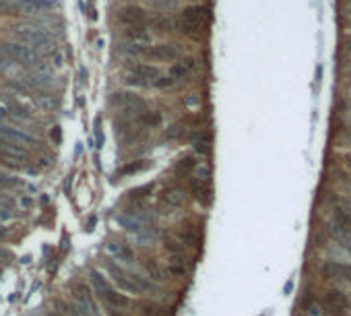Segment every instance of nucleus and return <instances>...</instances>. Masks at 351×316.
Segmentation results:
<instances>
[{
	"mask_svg": "<svg viewBox=\"0 0 351 316\" xmlns=\"http://www.w3.org/2000/svg\"><path fill=\"white\" fill-rule=\"evenodd\" d=\"M0 192H4V190H0Z\"/></svg>",
	"mask_w": 351,
	"mask_h": 316,
	"instance_id": "39",
	"label": "nucleus"
},
{
	"mask_svg": "<svg viewBox=\"0 0 351 316\" xmlns=\"http://www.w3.org/2000/svg\"><path fill=\"white\" fill-rule=\"evenodd\" d=\"M0 56L6 58L12 64L25 66V68H35V66L41 64V56H39V54L35 50H31V48L19 44V42L0 44Z\"/></svg>",
	"mask_w": 351,
	"mask_h": 316,
	"instance_id": "6",
	"label": "nucleus"
},
{
	"mask_svg": "<svg viewBox=\"0 0 351 316\" xmlns=\"http://www.w3.org/2000/svg\"><path fill=\"white\" fill-rule=\"evenodd\" d=\"M194 68H196L194 58H178V60L170 66V71H167V77L172 79L174 85L184 83V81L194 73Z\"/></svg>",
	"mask_w": 351,
	"mask_h": 316,
	"instance_id": "12",
	"label": "nucleus"
},
{
	"mask_svg": "<svg viewBox=\"0 0 351 316\" xmlns=\"http://www.w3.org/2000/svg\"><path fill=\"white\" fill-rule=\"evenodd\" d=\"M209 8L203 4H190L178 15L176 21V29H180V33H184L188 37H196L201 35V31L209 25Z\"/></svg>",
	"mask_w": 351,
	"mask_h": 316,
	"instance_id": "3",
	"label": "nucleus"
},
{
	"mask_svg": "<svg viewBox=\"0 0 351 316\" xmlns=\"http://www.w3.org/2000/svg\"><path fill=\"white\" fill-rule=\"evenodd\" d=\"M0 166L10 172H25V174L37 172L29 149L23 147H0Z\"/></svg>",
	"mask_w": 351,
	"mask_h": 316,
	"instance_id": "5",
	"label": "nucleus"
},
{
	"mask_svg": "<svg viewBox=\"0 0 351 316\" xmlns=\"http://www.w3.org/2000/svg\"><path fill=\"white\" fill-rule=\"evenodd\" d=\"M27 184L21 178H15L8 172H0V190H12V188H25Z\"/></svg>",
	"mask_w": 351,
	"mask_h": 316,
	"instance_id": "28",
	"label": "nucleus"
},
{
	"mask_svg": "<svg viewBox=\"0 0 351 316\" xmlns=\"http://www.w3.org/2000/svg\"><path fill=\"white\" fill-rule=\"evenodd\" d=\"M322 275L329 279H335V281H347L351 283V267L345 265V263H337V260H329L320 267Z\"/></svg>",
	"mask_w": 351,
	"mask_h": 316,
	"instance_id": "15",
	"label": "nucleus"
},
{
	"mask_svg": "<svg viewBox=\"0 0 351 316\" xmlns=\"http://www.w3.org/2000/svg\"><path fill=\"white\" fill-rule=\"evenodd\" d=\"M48 2L46 0H23L21 2V6H19V10L21 12H25V15H44V12L48 10Z\"/></svg>",
	"mask_w": 351,
	"mask_h": 316,
	"instance_id": "23",
	"label": "nucleus"
},
{
	"mask_svg": "<svg viewBox=\"0 0 351 316\" xmlns=\"http://www.w3.org/2000/svg\"><path fill=\"white\" fill-rule=\"evenodd\" d=\"M70 298H73L70 302L81 310L83 316H102L100 306H97V300H95V294L87 283H83V281L70 283Z\"/></svg>",
	"mask_w": 351,
	"mask_h": 316,
	"instance_id": "7",
	"label": "nucleus"
},
{
	"mask_svg": "<svg viewBox=\"0 0 351 316\" xmlns=\"http://www.w3.org/2000/svg\"><path fill=\"white\" fill-rule=\"evenodd\" d=\"M322 304H325L337 316H345L347 310H349V300H347V296L341 290H331L325 296V300H322Z\"/></svg>",
	"mask_w": 351,
	"mask_h": 316,
	"instance_id": "14",
	"label": "nucleus"
},
{
	"mask_svg": "<svg viewBox=\"0 0 351 316\" xmlns=\"http://www.w3.org/2000/svg\"><path fill=\"white\" fill-rule=\"evenodd\" d=\"M194 104H199V98H194V95L186 100V105H194Z\"/></svg>",
	"mask_w": 351,
	"mask_h": 316,
	"instance_id": "36",
	"label": "nucleus"
},
{
	"mask_svg": "<svg viewBox=\"0 0 351 316\" xmlns=\"http://www.w3.org/2000/svg\"><path fill=\"white\" fill-rule=\"evenodd\" d=\"M106 250H108V254L112 258L120 260V263H124V265H136V256L138 254L126 242H116V240L114 242H108Z\"/></svg>",
	"mask_w": 351,
	"mask_h": 316,
	"instance_id": "13",
	"label": "nucleus"
},
{
	"mask_svg": "<svg viewBox=\"0 0 351 316\" xmlns=\"http://www.w3.org/2000/svg\"><path fill=\"white\" fill-rule=\"evenodd\" d=\"M161 246H163V250L170 254V260H184L186 246L176 236H161Z\"/></svg>",
	"mask_w": 351,
	"mask_h": 316,
	"instance_id": "20",
	"label": "nucleus"
},
{
	"mask_svg": "<svg viewBox=\"0 0 351 316\" xmlns=\"http://www.w3.org/2000/svg\"><path fill=\"white\" fill-rule=\"evenodd\" d=\"M124 35L128 42H134V44H149L151 42V33L147 31V27H126Z\"/></svg>",
	"mask_w": 351,
	"mask_h": 316,
	"instance_id": "24",
	"label": "nucleus"
},
{
	"mask_svg": "<svg viewBox=\"0 0 351 316\" xmlns=\"http://www.w3.org/2000/svg\"><path fill=\"white\" fill-rule=\"evenodd\" d=\"M12 260V252L8 248H4V246H0V265H6Z\"/></svg>",
	"mask_w": 351,
	"mask_h": 316,
	"instance_id": "34",
	"label": "nucleus"
},
{
	"mask_svg": "<svg viewBox=\"0 0 351 316\" xmlns=\"http://www.w3.org/2000/svg\"><path fill=\"white\" fill-rule=\"evenodd\" d=\"M190 192L196 203H201L203 207H209L211 203H213V188H211V182H205V180H199V178L192 176L190 180Z\"/></svg>",
	"mask_w": 351,
	"mask_h": 316,
	"instance_id": "17",
	"label": "nucleus"
},
{
	"mask_svg": "<svg viewBox=\"0 0 351 316\" xmlns=\"http://www.w3.org/2000/svg\"><path fill=\"white\" fill-rule=\"evenodd\" d=\"M35 145H37V139L33 134L25 132L23 128L2 124V122H0V147H23V149H29V147H35Z\"/></svg>",
	"mask_w": 351,
	"mask_h": 316,
	"instance_id": "8",
	"label": "nucleus"
},
{
	"mask_svg": "<svg viewBox=\"0 0 351 316\" xmlns=\"http://www.w3.org/2000/svg\"><path fill=\"white\" fill-rule=\"evenodd\" d=\"M91 285H93V294L97 296V300L104 304V308H116V310H126L132 306V300L120 294L118 287L108 281V277L102 271H91Z\"/></svg>",
	"mask_w": 351,
	"mask_h": 316,
	"instance_id": "2",
	"label": "nucleus"
},
{
	"mask_svg": "<svg viewBox=\"0 0 351 316\" xmlns=\"http://www.w3.org/2000/svg\"><path fill=\"white\" fill-rule=\"evenodd\" d=\"M104 269L106 273L112 277V283H114L120 292L124 294H132V296H143V294H151V296H159L161 287L159 283L151 281L145 275H140L132 269H126L124 265L116 263L114 258H106L104 260Z\"/></svg>",
	"mask_w": 351,
	"mask_h": 316,
	"instance_id": "1",
	"label": "nucleus"
},
{
	"mask_svg": "<svg viewBox=\"0 0 351 316\" xmlns=\"http://www.w3.org/2000/svg\"><path fill=\"white\" fill-rule=\"evenodd\" d=\"M333 223L339 225V227H343V229H347V231H351V215H349L345 209L337 207V209L333 211Z\"/></svg>",
	"mask_w": 351,
	"mask_h": 316,
	"instance_id": "31",
	"label": "nucleus"
},
{
	"mask_svg": "<svg viewBox=\"0 0 351 316\" xmlns=\"http://www.w3.org/2000/svg\"><path fill=\"white\" fill-rule=\"evenodd\" d=\"M136 265L145 271V277H149L151 281H155V283H161L165 281V273H163V267H159V263L155 258H151V256H136Z\"/></svg>",
	"mask_w": 351,
	"mask_h": 316,
	"instance_id": "18",
	"label": "nucleus"
},
{
	"mask_svg": "<svg viewBox=\"0 0 351 316\" xmlns=\"http://www.w3.org/2000/svg\"><path fill=\"white\" fill-rule=\"evenodd\" d=\"M153 190H155V184L153 182H147L143 186H136L132 190H128V201H134V203H143L145 199H149L153 195Z\"/></svg>",
	"mask_w": 351,
	"mask_h": 316,
	"instance_id": "26",
	"label": "nucleus"
},
{
	"mask_svg": "<svg viewBox=\"0 0 351 316\" xmlns=\"http://www.w3.org/2000/svg\"><path fill=\"white\" fill-rule=\"evenodd\" d=\"M138 312L143 314V316H163L165 314L163 306H159L157 302H153V300L140 302V304H138Z\"/></svg>",
	"mask_w": 351,
	"mask_h": 316,
	"instance_id": "29",
	"label": "nucleus"
},
{
	"mask_svg": "<svg viewBox=\"0 0 351 316\" xmlns=\"http://www.w3.org/2000/svg\"><path fill=\"white\" fill-rule=\"evenodd\" d=\"M33 102L39 105V107H44V109H52V107H56L58 105V100H56V95H52V93H48L46 89H39V91H35L33 95Z\"/></svg>",
	"mask_w": 351,
	"mask_h": 316,
	"instance_id": "25",
	"label": "nucleus"
},
{
	"mask_svg": "<svg viewBox=\"0 0 351 316\" xmlns=\"http://www.w3.org/2000/svg\"><path fill=\"white\" fill-rule=\"evenodd\" d=\"M302 316H308V314H302Z\"/></svg>",
	"mask_w": 351,
	"mask_h": 316,
	"instance_id": "38",
	"label": "nucleus"
},
{
	"mask_svg": "<svg viewBox=\"0 0 351 316\" xmlns=\"http://www.w3.org/2000/svg\"><path fill=\"white\" fill-rule=\"evenodd\" d=\"M46 316H62V312L56 308H50V310H46Z\"/></svg>",
	"mask_w": 351,
	"mask_h": 316,
	"instance_id": "35",
	"label": "nucleus"
},
{
	"mask_svg": "<svg viewBox=\"0 0 351 316\" xmlns=\"http://www.w3.org/2000/svg\"><path fill=\"white\" fill-rule=\"evenodd\" d=\"M145 56L155 58V60H163V62H176L180 58V50L174 44H157L145 50Z\"/></svg>",
	"mask_w": 351,
	"mask_h": 316,
	"instance_id": "16",
	"label": "nucleus"
},
{
	"mask_svg": "<svg viewBox=\"0 0 351 316\" xmlns=\"http://www.w3.org/2000/svg\"><path fill=\"white\" fill-rule=\"evenodd\" d=\"M304 304H306V314L308 316H322V312H320V306L314 302V298L312 296H308V298H304Z\"/></svg>",
	"mask_w": 351,
	"mask_h": 316,
	"instance_id": "33",
	"label": "nucleus"
},
{
	"mask_svg": "<svg viewBox=\"0 0 351 316\" xmlns=\"http://www.w3.org/2000/svg\"><path fill=\"white\" fill-rule=\"evenodd\" d=\"M159 199L163 205H167V209H180L184 205V190L178 186H167L161 190Z\"/></svg>",
	"mask_w": 351,
	"mask_h": 316,
	"instance_id": "19",
	"label": "nucleus"
},
{
	"mask_svg": "<svg viewBox=\"0 0 351 316\" xmlns=\"http://www.w3.org/2000/svg\"><path fill=\"white\" fill-rule=\"evenodd\" d=\"M4 238H6V231H4L2 227H0V240H4Z\"/></svg>",
	"mask_w": 351,
	"mask_h": 316,
	"instance_id": "37",
	"label": "nucleus"
},
{
	"mask_svg": "<svg viewBox=\"0 0 351 316\" xmlns=\"http://www.w3.org/2000/svg\"><path fill=\"white\" fill-rule=\"evenodd\" d=\"M196 168H199V161H196V157H194V155H184V157H180V159L176 161L174 172H176L180 178H190Z\"/></svg>",
	"mask_w": 351,
	"mask_h": 316,
	"instance_id": "22",
	"label": "nucleus"
},
{
	"mask_svg": "<svg viewBox=\"0 0 351 316\" xmlns=\"http://www.w3.org/2000/svg\"><path fill=\"white\" fill-rule=\"evenodd\" d=\"M165 277H184L186 275V267L182 260H170L165 267H163Z\"/></svg>",
	"mask_w": 351,
	"mask_h": 316,
	"instance_id": "32",
	"label": "nucleus"
},
{
	"mask_svg": "<svg viewBox=\"0 0 351 316\" xmlns=\"http://www.w3.org/2000/svg\"><path fill=\"white\" fill-rule=\"evenodd\" d=\"M192 145H194V151L199 153L201 157H207L209 153H211V136L209 134H205V132H201L196 139L192 141Z\"/></svg>",
	"mask_w": 351,
	"mask_h": 316,
	"instance_id": "30",
	"label": "nucleus"
},
{
	"mask_svg": "<svg viewBox=\"0 0 351 316\" xmlns=\"http://www.w3.org/2000/svg\"><path fill=\"white\" fill-rule=\"evenodd\" d=\"M118 21L126 27H149L153 19L140 6H124L118 12Z\"/></svg>",
	"mask_w": 351,
	"mask_h": 316,
	"instance_id": "10",
	"label": "nucleus"
},
{
	"mask_svg": "<svg viewBox=\"0 0 351 316\" xmlns=\"http://www.w3.org/2000/svg\"><path fill=\"white\" fill-rule=\"evenodd\" d=\"M116 223L122 227V229H126L128 233H132L134 238H138L140 233H143L149 225H153V223H140V221H136L134 217H130V215H126V213H120V215H116Z\"/></svg>",
	"mask_w": 351,
	"mask_h": 316,
	"instance_id": "21",
	"label": "nucleus"
},
{
	"mask_svg": "<svg viewBox=\"0 0 351 316\" xmlns=\"http://www.w3.org/2000/svg\"><path fill=\"white\" fill-rule=\"evenodd\" d=\"M159 68L157 66H151V64H143V62H136L134 66H130L128 75H126V83L132 85V87H153L155 81L159 79Z\"/></svg>",
	"mask_w": 351,
	"mask_h": 316,
	"instance_id": "9",
	"label": "nucleus"
},
{
	"mask_svg": "<svg viewBox=\"0 0 351 316\" xmlns=\"http://www.w3.org/2000/svg\"><path fill=\"white\" fill-rule=\"evenodd\" d=\"M0 105H2L8 116L17 122V124H21V122H29L33 120V112H31V107L29 105H25L23 102L15 100V98H4V100H0Z\"/></svg>",
	"mask_w": 351,
	"mask_h": 316,
	"instance_id": "11",
	"label": "nucleus"
},
{
	"mask_svg": "<svg viewBox=\"0 0 351 316\" xmlns=\"http://www.w3.org/2000/svg\"><path fill=\"white\" fill-rule=\"evenodd\" d=\"M149 166H151V163L145 161V159H140V161H130V163H126L124 168H120V170L116 172V176H134V174L145 172Z\"/></svg>",
	"mask_w": 351,
	"mask_h": 316,
	"instance_id": "27",
	"label": "nucleus"
},
{
	"mask_svg": "<svg viewBox=\"0 0 351 316\" xmlns=\"http://www.w3.org/2000/svg\"><path fill=\"white\" fill-rule=\"evenodd\" d=\"M12 33H15L19 44L35 50L39 56H41V54L54 52V44H52L50 35L44 29L35 27V25H17V27H12Z\"/></svg>",
	"mask_w": 351,
	"mask_h": 316,
	"instance_id": "4",
	"label": "nucleus"
}]
</instances>
